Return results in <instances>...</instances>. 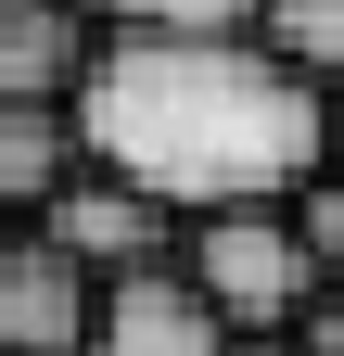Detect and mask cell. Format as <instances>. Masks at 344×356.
Wrapping results in <instances>:
<instances>
[{
  "label": "cell",
  "mask_w": 344,
  "mask_h": 356,
  "mask_svg": "<svg viewBox=\"0 0 344 356\" xmlns=\"http://www.w3.org/2000/svg\"><path fill=\"white\" fill-rule=\"evenodd\" d=\"M77 140L90 165L204 216V204L306 191L344 153V127H331V89L281 64L255 26H115L77 76Z\"/></svg>",
  "instance_id": "obj_1"
},
{
  "label": "cell",
  "mask_w": 344,
  "mask_h": 356,
  "mask_svg": "<svg viewBox=\"0 0 344 356\" xmlns=\"http://www.w3.org/2000/svg\"><path fill=\"white\" fill-rule=\"evenodd\" d=\"M179 267L230 305V331H306V305L331 293L319 229H306L293 191H281V204H204L191 229H179Z\"/></svg>",
  "instance_id": "obj_2"
},
{
  "label": "cell",
  "mask_w": 344,
  "mask_h": 356,
  "mask_svg": "<svg viewBox=\"0 0 344 356\" xmlns=\"http://www.w3.org/2000/svg\"><path fill=\"white\" fill-rule=\"evenodd\" d=\"M102 331V267L64 254L52 229L0 242V356H90Z\"/></svg>",
  "instance_id": "obj_3"
},
{
  "label": "cell",
  "mask_w": 344,
  "mask_h": 356,
  "mask_svg": "<svg viewBox=\"0 0 344 356\" xmlns=\"http://www.w3.org/2000/svg\"><path fill=\"white\" fill-rule=\"evenodd\" d=\"M38 229H52L64 254H90L102 280H115V267H153L166 242L191 229V216L166 204V191H141V178H115V165H90V153H77V165L52 178V204H38Z\"/></svg>",
  "instance_id": "obj_4"
},
{
  "label": "cell",
  "mask_w": 344,
  "mask_h": 356,
  "mask_svg": "<svg viewBox=\"0 0 344 356\" xmlns=\"http://www.w3.org/2000/svg\"><path fill=\"white\" fill-rule=\"evenodd\" d=\"M90 356H242L230 343V305L191 280V267H115L102 280V331H90Z\"/></svg>",
  "instance_id": "obj_5"
},
{
  "label": "cell",
  "mask_w": 344,
  "mask_h": 356,
  "mask_svg": "<svg viewBox=\"0 0 344 356\" xmlns=\"http://www.w3.org/2000/svg\"><path fill=\"white\" fill-rule=\"evenodd\" d=\"M90 13L102 0H0V102H77L90 76Z\"/></svg>",
  "instance_id": "obj_6"
},
{
  "label": "cell",
  "mask_w": 344,
  "mask_h": 356,
  "mask_svg": "<svg viewBox=\"0 0 344 356\" xmlns=\"http://www.w3.org/2000/svg\"><path fill=\"white\" fill-rule=\"evenodd\" d=\"M77 153H90L77 140V102H0V216H38Z\"/></svg>",
  "instance_id": "obj_7"
},
{
  "label": "cell",
  "mask_w": 344,
  "mask_h": 356,
  "mask_svg": "<svg viewBox=\"0 0 344 356\" xmlns=\"http://www.w3.org/2000/svg\"><path fill=\"white\" fill-rule=\"evenodd\" d=\"M255 38L281 64H306L319 89H344V0H255Z\"/></svg>",
  "instance_id": "obj_8"
},
{
  "label": "cell",
  "mask_w": 344,
  "mask_h": 356,
  "mask_svg": "<svg viewBox=\"0 0 344 356\" xmlns=\"http://www.w3.org/2000/svg\"><path fill=\"white\" fill-rule=\"evenodd\" d=\"M102 26H255V0H102Z\"/></svg>",
  "instance_id": "obj_9"
},
{
  "label": "cell",
  "mask_w": 344,
  "mask_h": 356,
  "mask_svg": "<svg viewBox=\"0 0 344 356\" xmlns=\"http://www.w3.org/2000/svg\"><path fill=\"white\" fill-rule=\"evenodd\" d=\"M293 204H306V229H319V267H331V280H344V153L306 178V191H293Z\"/></svg>",
  "instance_id": "obj_10"
},
{
  "label": "cell",
  "mask_w": 344,
  "mask_h": 356,
  "mask_svg": "<svg viewBox=\"0 0 344 356\" xmlns=\"http://www.w3.org/2000/svg\"><path fill=\"white\" fill-rule=\"evenodd\" d=\"M306 343H319V356H344V280H331V293L306 305Z\"/></svg>",
  "instance_id": "obj_11"
},
{
  "label": "cell",
  "mask_w": 344,
  "mask_h": 356,
  "mask_svg": "<svg viewBox=\"0 0 344 356\" xmlns=\"http://www.w3.org/2000/svg\"><path fill=\"white\" fill-rule=\"evenodd\" d=\"M242 356H319V343L306 331H268V343H242Z\"/></svg>",
  "instance_id": "obj_12"
},
{
  "label": "cell",
  "mask_w": 344,
  "mask_h": 356,
  "mask_svg": "<svg viewBox=\"0 0 344 356\" xmlns=\"http://www.w3.org/2000/svg\"><path fill=\"white\" fill-rule=\"evenodd\" d=\"M331 127H344V89H331Z\"/></svg>",
  "instance_id": "obj_13"
}]
</instances>
